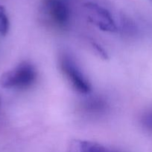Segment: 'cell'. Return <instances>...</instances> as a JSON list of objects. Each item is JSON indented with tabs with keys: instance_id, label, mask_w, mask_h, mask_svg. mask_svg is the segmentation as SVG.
<instances>
[{
	"instance_id": "277c9868",
	"label": "cell",
	"mask_w": 152,
	"mask_h": 152,
	"mask_svg": "<svg viewBox=\"0 0 152 152\" xmlns=\"http://www.w3.org/2000/svg\"><path fill=\"white\" fill-rule=\"evenodd\" d=\"M88 19L100 30L106 32H116L118 30L111 12L104 6L94 1L84 4Z\"/></svg>"
},
{
	"instance_id": "ba28073f",
	"label": "cell",
	"mask_w": 152,
	"mask_h": 152,
	"mask_svg": "<svg viewBox=\"0 0 152 152\" xmlns=\"http://www.w3.org/2000/svg\"><path fill=\"white\" fill-rule=\"evenodd\" d=\"M92 46H93V48H95V49H96L97 51L99 53V54L101 55V57L104 58V59H107V53H105V51L104 50V49L101 48V46L98 45V44H95V43H92Z\"/></svg>"
},
{
	"instance_id": "3957f363",
	"label": "cell",
	"mask_w": 152,
	"mask_h": 152,
	"mask_svg": "<svg viewBox=\"0 0 152 152\" xmlns=\"http://www.w3.org/2000/svg\"><path fill=\"white\" fill-rule=\"evenodd\" d=\"M60 68L72 87L80 94H89L91 86L75 62L69 55L63 54L60 58Z\"/></svg>"
},
{
	"instance_id": "8992f818",
	"label": "cell",
	"mask_w": 152,
	"mask_h": 152,
	"mask_svg": "<svg viewBox=\"0 0 152 152\" xmlns=\"http://www.w3.org/2000/svg\"><path fill=\"white\" fill-rule=\"evenodd\" d=\"M10 28V22L5 8L0 5V35L5 36Z\"/></svg>"
},
{
	"instance_id": "7a4b0ae2",
	"label": "cell",
	"mask_w": 152,
	"mask_h": 152,
	"mask_svg": "<svg viewBox=\"0 0 152 152\" xmlns=\"http://www.w3.org/2000/svg\"><path fill=\"white\" fill-rule=\"evenodd\" d=\"M41 12L46 22L52 28L58 30L68 28L71 11L64 0H42Z\"/></svg>"
},
{
	"instance_id": "52a82bcc",
	"label": "cell",
	"mask_w": 152,
	"mask_h": 152,
	"mask_svg": "<svg viewBox=\"0 0 152 152\" xmlns=\"http://www.w3.org/2000/svg\"><path fill=\"white\" fill-rule=\"evenodd\" d=\"M142 123L145 129L152 132V111H148L143 116Z\"/></svg>"
},
{
	"instance_id": "9c48e42d",
	"label": "cell",
	"mask_w": 152,
	"mask_h": 152,
	"mask_svg": "<svg viewBox=\"0 0 152 152\" xmlns=\"http://www.w3.org/2000/svg\"><path fill=\"white\" fill-rule=\"evenodd\" d=\"M0 106H1V99H0Z\"/></svg>"
},
{
	"instance_id": "6da1fadb",
	"label": "cell",
	"mask_w": 152,
	"mask_h": 152,
	"mask_svg": "<svg viewBox=\"0 0 152 152\" xmlns=\"http://www.w3.org/2000/svg\"><path fill=\"white\" fill-rule=\"evenodd\" d=\"M37 71L31 63L22 62L4 72L0 77V86L7 89H25L34 85Z\"/></svg>"
},
{
	"instance_id": "5b68a950",
	"label": "cell",
	"mask_w": 152,
	"mask_h": 152,
	"mask_svg": "<svg viewBox=\"0 0 152 152\" xmlns=\"http://www.w3.org/2000/svg\"><path fill=\"white\" fill-rule=\"evenodd\" d=\"M67 152H120L101 144L84 140H72L69 143Z\"/></svg>"
}]
</instances>
